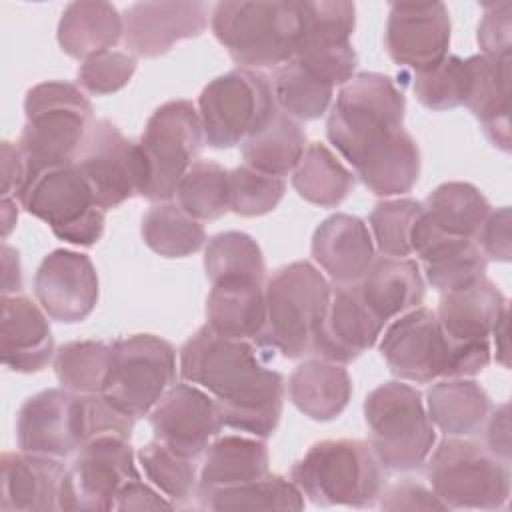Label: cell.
<instances>
[{
  "mask_svg": "<svg viewBox=\"0 0 512 512\" xmlns=\"http://www.w3.org/2000/svg\"><path fill=\"white\" fill-rule=\"evenodd\" d=\"M178 374L216 400L224 426L262 440L276 432L284 376L264 364L254 342L218 336L204 324L182 344Z\"/></svg>",
  "mask_w": 512,
  "mask_h": 512,
  "instance_id": "6da1fadb",
  "label": "cell"
},
{
  "mask_svg": "<svg viewBox=\"0 0 512 512\" xmlns=\"http://www.w3.org/2000/svg\"><path fill=\"white\" fill-rule=\"evenodd\" d=\"M134 418L102 394H74L48 388L24 400L16 416V442L22 452L68 458L100 434L130 440Z\"/></svg>",
  "mask_w": 512,
  "mask_h": 512,
  "instance_id": "7a4b0ae2",
  "label": "cell"
},
{
  "mask_svg": "<svg viewBox=\"0 0 512 512\" xmlns=\"http://www.w3.org/2000/svg\"><path fill=\"white\" fill-rule=\"evenodd\" d=\"M404 112V92L390 76L360 72L340 88L326 136L356 172L396 140L404 130Z\"/></svg>",
  "mask_w": 512,
  "mask_h": 512,
  "instance_id": "3957f363",
  "label": "cell"
},
{
  "mask_svg": "<svg viewBox=\"0 0 512 512\" xmlns=\"http://www.w3.org/2000/svg\"><path fill=\"white\" fill-rule=\"evenodd\" d=\"M380 354L390 372L406 382L430 384L438 378H468L490 364V342L454 344L436 312L416 306L386 328Z\"/></svg>",
  "mask_w": 512,
  "mask_h": 512,
  "instance_id": "277c9868",
  "label": "cell"
},
{
  "mask_svg": "<svg viewBox=\"0 0 512 512\" xmlns=\"http://www.w3.org/2000/svg\"><path fill=\"white\" fill-rule=\"evenodd\" d=\"M24 114L26 124L16 146L26 170L76 162L96 122L86 94L62 80L32 86L24 98Z\"/></svg>",
  "mask_w": 512,
  "mask_h": 512,
  "instance_id": "5b68a950",
  "label": "cell"
},
{
  "mask_svg": "<svg viewBox=\"0 0 512 512\" xmlns=\"http://www.w3.org/2000/svg\"><path fill=\"white\" fill-rule=\"evenodd\" d=\"M332 284L310 262H290L266 280V324L258 348L288 360L312 354L314 338L330 304Z\"/></svg>",
  "mask_w": 512,
  "mask_h": 512,
  "instance_id": "8992f818",
  "label": "cell"
},
{
  "mask_svg": "<svg viewBox=\"0 0 512 512\" xmlns=\"http://www.w3.org/2000/svg\"><path fill=\"white\" fill-rule=\"evenodd\" d=\"M214 38L238 68H278L300 44V2H218L210 12Z\"/></svg>",
  "mask_w": 512,
  "mask_h": 512,
  "instance_id": "52a82bcc",
  "label": "cell"
},
{
  "mask_svg": "<svg viewBox=\"0 0 512 512\" xmlns=\"http://www.w3.org/2000/svg\"><path fill=\"white\" fill-rule=\"evenodd\" d=\"M290 480L316 506H374L384 488L382 466L364 440H322L292 466Z\"/></svg>",
  "mask_w": 512,
  "mask_h": 512,
  "instance_id": "ba28073f",
  "label": "cell"
},
{
  "mask_svg": "<svg viewBox=\"0 0 512 512\" xmlns=\"http://www.w3.org/2000/svg\"><path fill=\"white\" fill-rule=\"evenodd\" d=\"M368 444L384 470L410 472L426 464L436 432L422 394L400 380L384 382L364 400Z\"/></svg>",
  "mask_w": 512,
  "mask_h": 512,
  "instance_id": "9c48e42d",
  "label": "cell"
},
{
  "mask_svg": "<svg viewBox=\"0 0 512 512\" xmlns=\"http://www.w3.org/2000/svg\"><path fill=\"white\" fill-rule=\"evenodd\" d=\"M14 198L68 244L90 248L104 234V210L78 162L26 170Z\"/></svg>",
  "mask_w": 512,
  "mask_h": 512,
  "instance_id": "30bf717a",
  "label": "cell"
},
{
  "mask_svg": "<svg viewBox=\"0 0 512 512\" xmlns=\"http://www.w3.org/2000/svg\"><path fill=\"white\" fill-rule=\"evenodd\" d=\"M204 132L190 100H170L148 118L138 142L142 180L138 196L158 204L176 196L178 182L198 160Z\"/></svg>",
  "mask_w": 512,
  "mask_h": 512,
  "instance_id": "8fae6325",
  "label": "cell"
},
{
  "mask_svg": "<svg viewBox=\"0 0 512 512\" xmlns=\"http://www.w3.org/2000/svg\"><path fill=\"white\" fill-rule=\"evenodd\" d=\"M428 458L426 476L446 508L498 510L508 502V464L490 454L486 446L446 436Z\"/></svg>",
  "mask_w": 512,
  "mask_h": 512,
  "instance_id": "7c38bea8",
  "label": "cell"
},
{
  "mask_svg": "<svg viewBox=\"0 0 512 512\" xmlns=\"http://www.w3.org/2000/svg\"><path fill=\"white\" fill-rule=\"evenodd\" d=\"M196 108L204 142L216 150L242 144L278 112L270 78L250 68H234L208 82Z\"/></svg>",
  "mask_w": 512,
  "mask_h": 512,
  "instance_id": "4fadbf2b",
  "label": "cell"
},
{
  "mask_svg": "<svg viewBox=\"0 0 512 512\" xmlns=\"http://www.w3.org/2000/svg\"><path fill=\"white\" fill-rule=\"evenodd\" d=\"M174 346L156 334H132L112 342V358L102 396L120 412L138 420L150 414L176 384Z\"/></svg>",
  "mask_w": 512,
  "mask_h": 512,
  "instance_id": "5bb4252c",
  "label": "cell"
},
{
  "mask_svg": "<svg viewBox=\"0 0 512 512\" xmlns=\"http://www.w3.org/2000/svg\"><path fill=\"white\" fill-rule=\"evenodd\" d=\"M138 476L130 440L116 434L94 436L76 452L66 468L58 508L68 512L114 510L122 486Z\"/></svg>",
  "mask_w": 512,
  "mask_h": 512,
  "instance_id": "9a60e30c",
  "label": "cell"
},
{
  "mask_svg": "<svg viewBox=\"0 0 512 512\" xmlns=\"http://www.w3.org/2000/svg\"><path fill=\"white\" fill-rule=\"evenodd\" d=\"M76 162L104 212L138 196L142 180L138 142L128 140L110 120L100 118L92 124Z\"/></svg>",
  "mask_w": 512,
  "mask_h": 512,
  "instance_id": "2e32d148",
  "label": "cell"
},
{
  "mask_svg": "<svg viewBox=\"0 0 512 512\" xmlns=\"http://www.w3.org/2000/svg\"><path fill=\"white\" fill-rule=\"evenodd\" d=\"M148 420L156 440L192 460L206 452L224 426L216 400L186 380L166 390Z\"/></svg>",
  "mask_w": 512,
  "mask_h": 512,
  "instance_id": "e0dca14e",
  "label": "cell"
},
{
  "mask_svg": "<svg viewBox=\"0 0 512 512\" xmlns=\"http://www.w3.org/2000/svg\"><path fill=\"white\" fill-rule=\"evenodd\" d=\"M450 30V14L442 2H392L384 32L388 56L410 74L430 70L448 56Z\"/></svg>",
  "mask_w": 512,
  "mask_h": 512,
  "instance_id": "ac0fdd59",
  "label": "cell"
},
{
  "mask_svg": "<svg viewBox=\"0 0 512 512\" xmlns=\"http://www.w3.org/2000/svg\"><path fill=\"white\" fill-rule=\"evenodd\" d=\"M34 296L50 320L78 324L86 320L100 296L92 260L74 250L58 248L46 254L34 274Z\"/></svg>",
  "mask_w": 512,
  "mask_h": 512,
  "instance_id": "d6986e66",
  "label": "cell"
},
{
  "mask_svg": "<svg viewBox=\"0 0 512 512\" xmlns=\"http://www.w3.org/2000/svg\"><path fill=\"white\" fill-rule=\"evenodd\" d=\"M212 8L198 0L136 2L122 12L124 44L134 56L156 58L176 42L200 36Z\"/></svg>",
  "mask_w": 512,
  "mask_h": 512,
  "instance_id": "ffe728a7",
  "label": "cell"
},
{
  "mask_svg": "<svg viewBox=\"0 0 512 512\" xmlns=\"http://www.w3.org/2000/svg\"><path fill=\"white\" fill-rule=\"evenodd\" d=\"M410 246L424 266L426 282L440 294L468 288L486 278L488 260L478 244L444 234L424 216V208L412 228Z\"/></svg>",
  "mask_w": 512,
  "mask_h": 512,
  "instance_id": "44dd1931",
  "label": "cell"
},
{
  "mask_svg": "<svg viewBox=\"0 0 512 512\" xmlns=\"http://www.w3.org/2000/svg\"><path fill=\"white\" fill-rule=\"evenodd\" d=\"M384 326L360 298L356 282L334 284L312 354L336 364H350L376 344Z\"/></svg>",
  "mask_w": 512,
  "mask_h": 512,
  "instance_id": "7402d4cb",
  "label": "cell"
},
{
  "mask_svg": "<svg viewBox=\"0 0 512 512\" xmlns=\"http://www.w3.org/2000/svg\"><path fill=\"white\" fill-rule=\"evenodd\" d=\"M54 354V336L42 306L26 296H2V364L12 372L32 374L44 370Z\"/></svg>",
  "mask_w": 512,
  "mask_h": 512,
  "instance_id": "603a6c76",
  "label": "cell"
},
{
  "mask_svg": "<svg viewBox=\"0 0 512 512\" xmlns=\"http://www.w3.org/2000/svg\"><path fill=\"white\" fill-rule=\"evenodd\" d=\"M0 478V510L2 512H52L58 508L60 484L66 466L60 458L4 452Z\"/></svg>",
  "mask_w": 512,
  "mask_h": 512,
  "instance_id": "cb8c5ba5",
  "label": "cell"
},
{
  "mask_svg": "<svg viewBox=\"0 0 512 512\" xmlns=\"http://www.w3.org/2000/svg\"><path fill=\"white\" fill-rule=\"evenodd\" d=\"M310 254L334 284H352L376 258V246L362 218L338 212L318 224Z\"/></svg>",
  "mask_w": 512,
  "mask_h": 512,
  "instance_id": "d4e9b609",
  "label": "cell"
},
{
  "mask_svg": "<svg viewBox=\"0 0 512 512\" xmlns=\"http://www.w3.org/2000/svg\"><path fill=\"white\" fill-rule=\"evenodd\" d=\"M508 314V304L500 288L482 278L476 284L442 294L436 318L444 334L454 344H486L494 328Z\"/></svg>",
  "mask_w": 512,
  "mask_h": 512,
  "instance_id": "484cf974",
  "label": "cell"
},
{
  "mask_svg": "<svg viewBox=\"0 0 512 512\" xmlns=\"http://www.w3.org/2000/svg\"><path fill=\"white\" fill-rule=\"evenodd\" d=\"M356 286L364 304L384 324L420 306L426 294L420 264L412 258L376 256Z\"/></svg>",
  "mask_w": 512,
  "mask_h": 512,
  "instance_id": "4316f807",
  "label": "cell"
},
{
  "mask_svg": "<svg viewBox=\"0 0 512 512\" xmlns=\"http://www.w3.org/2000/svg\"><path fill=\"white\" fill-rule=\"evenodd\" d=\"M470 62V90L464 106L478 118L486 138L510 152V58L476 54Z\"/></svg>",
  "mask_w": 512,
  "mask_h": 512,
  "instance_id": "83f0119b",
  "label": "cell"
},
{
  "mask_svg": "<svg viewBox=\"0 0 512 512\" xmlns=\"http://www.w3.org/2000/svg\"><path fill=\"white\" fill-rule=\"evenodd\" d=\"M288 398L306 418L330 422L346 410L352 398V378L344 364L310 358L290 374Z\"/></svg>",
  "mask_w": 512,
  "mask_h": 512,
  "instance_id": "f1b7e54d",
  "label": "cell"
},
{
  "mask_svg": "<svg viewBox=\"0 0 512 512\" xmlns=\"http://www.w3.org/2000/svg\"><path fill=\"white\" fill-rule=\"evenodd\" d=\"M122 36V14L110 2H70L56 30L62 52L82 62L94 54L112 50Z\"/></svg>",
  "mask_w": 512,
  "mask_h": 512,
  "instance_id": "f546056e",
  "label": "cell"
},
{
  "mask_svg": "<svg viewBox=\"0 0 512 512\" xmlns=\"http://www.w3.org/2000/svg\"><path fill=\"white\" fill-rule=\"evenodd\" d=\"M266 324L264 284H212L206 298V326L224 338L258 342Z\"/></svg>",
  "mask_w": 512,
  "mask_h": 512,
  "instance_id": "4dcf8cb0",
  "label": "cell"
},
{
  "mask_svg": "<svg viewBox=\"0 0 512 512\" xmlns=\"http://www.w3.org/2000/svg\"><path fill=\"white\" fill-rule=\"evenodd\" d=\"M268 468L270 452L262 438L240 434L216 436L204 452V462L198 474V490L252 482L266 476Z\"/></svg>",
  "mask_w": 512,
  "mask_h": 512,
  "instance_id": "1f68e13d",
  "label": "cell"
},
{
  "mask_svg": "<svg viewBox=\"0 0 512 512\" xmlns=\"http://www.w3.org/2000/svg\"><path fill=\"white\" fill-rule=\"evenodd\" d=\"M430 422L446 436L466 438L478 434L490 414L486 390L470 378H444L426 392Z\"/></svg>",
  "mask_w": 512,
  "mask_h": 512,
  "instance_id": "d6a6232c",
  "label": "cell"
},
{
  "mask_svg": "<svg viewBox=\"0 0 512 512\" xmlns=\"http://www.w3.org/2000/svg\"><path fill=\"white\" fill-rule=\"evenodd\" d=\"M306 150V132L300 122L276 112L264 128L246 138L240 146L246 166L276 178L292 174Z\"/></svg>",
  "mask_w": 512,
  "mask_h": 512,
  "instance_id": "836d02e7",
  "label": "cell"
},
{
  "mask_svg": "<svg viewBox=\"0 0 512 512\" xmlns=\"http://www.w3.org/2000/svg\"><path fill=\"white\" fill-rule=\"evenodd\" d=\"M354 184L356 174L322 142L308 144L292 172V186L298 196L320 208L340 206L354 190Z\"/></svg>",
  "mask_w": 512,
  "mask_h": 512,
  "instance_id": "e575fe53",
  "label": "cell"
},
{
  "mask_svg": "<svg viewBox=\"0 0 512 512\" xmlns=\"http://www.w3.org/2000/svg\"><path fill=\"white\" fill-rule=\"evenodd\" d=\"M198 508L204 510H304V494L300 488L280 474H266L258 480L198 490Z\"/></svg>",
  "mask_w": 512,
  "mask_h": 512,
  "instance_id": "d590c367",
  "label": "cell"
},
{
  "mask_svg": "<svg viewBox=\"0 0 512 512\" xmlns=\"http://www.w3.org/2000/svg\"><path fill=\"white\" fill-rule=\"evenodd\" d=\"M270 82L278 110L296 122H310L324 116L336 88L296 58L274 68Z\"/></svg>",
  "mask_w": 512,
  "mask_h": 512,
  "instance_id": "8d00e7d4",
  "label": "cell"
},
{
  "mask_svg": "<svg viewBox=\"0 0 512 512\" xmlns=\"http://www.w3.org/2000/svg\"><path fill=\"white\" fill-rule=\"evenodd\" d=\"M424 206V216L444 234L474 240L486 220L490 202L470 182H444L436 186Z\"/></svg>",
  "mask_w": 512,
  "mask_h": 512,
  "instance_id": "74e56055",
  "label": "cell"
},
{
  "mask_svg": "<svg viewBox=\"0 0 512 512\" xmlns=\"http://www.w3.org/2000/svg\"><path fill=\"white\" fill-rule=\"evenodd\" d=\"M204 272L210 284H266V262L258 242L238 230L212 236L204 248Z\"/></svg>",
  "mask_w": 512,
  "mask_h": 512,
  "instance_id": "f35d334b",
  "label": "cell"
},
{
  "mask_svg": "<svg viewBox=\"0 0 512 512\" xmlns=\"http://www.w3.org/2000/svg\"><path fill=\"white\" fill-rule=\"evenodd\" d=\"M144 244L164 258H184L198 252L206 242L204 226L188 216L176 202H158L140 224Z\"/></svg>",
  "mask_w": 512,
  "mask_h": 512,
  "instance_id": "ab89813d",
  "label": "cell"
},
{
  "mask_svg": "<svg viewBox=\"0 0 512 512\" xmlns=\"http://www.w3.org/2000/svg\"><path fill=\"white\" fill-rule=\"evenodd\" d=\"M362 184L376 196H400L414 188L420 176V148L408 130L374 160L356 170Z\"/></svg>",
  "mask_w": 512,
  "mask_h": 512,
  "instance_id": "60d3db41",
  "label": "cell"
},
{
  "mask_svg": "<svg viewBox=\"0 0 512 512\" xmlns=\"http://www.w3.org/2000/svg\"><path fill=\"white\" fill-rule=\"evenodd\" d=\"M174 198L194 220H218L230 212V170L214 160H196L178 182Z\"/></svg>",
  "mask_w": 512,
  "mask_h": 512,
  "instance_id": "b9f144b4",
  "label": "cell"
},
{
  "mask_svg": "<svg viewBox=\"0 0 512 512\" xmlns=\"http://www.w3.org/2000/svg\"><path fill=\"white\" fill-rule=\"evenodd\" d=\"M112 358V342L72 340L54 354V374L74 394H102Z\"/></svg>",
  "mask_w": 512,
  "mask_h": 512,
  "instance_id": "7bdbcfd3",
  "label": "cell"
},
{
  "mask_svg": "<svg viewBox=\"0 0 512 512\" xmlns=\"http://www.w3.org/2000/svg\"><path fill=\"white\" fill-rule=\"evenodd\" d=\"M136 458L146 480L162 496H166L174 508L186 506L192 498H196L198 474L192 458L176 454L156 438L144 444Z\"/></svg>",
  "mask_w": 512,
  "mask_h": 512,
  "instance_id": "ee69618b",
  "label": "cell"
},
{
  "mask_svg": "<svg viewBox=\"0 0 512 512\" xmlns=\"http://www.w3.org/2000/svg\"><path fill=\"white\" fill-rule=\"evenodd\" d=\"M410 88L416 100L434 112L464 106L470 90V62L460 56H446L430 70L410 74Z\"/></svg>",
  "mask_w": 512,
  "mask_h": 512,
  "instance_id": "f6af8a7d",
  "label": "cell"
},
{
  "mask_svg": "<svg viewBox=\"0 0 512 512\" xmlns=\"http://www.w3.org/2000/svg\"><path fill=\"white\" fill-rule=\"evenodd\" d=\"M422 202L414 198L384 200L374 206L368 218V228L376 250L382 256L408 258L412 256L410 234L422 214Z\"/></svg>",
  "mask_w": 512,
  "mask_h": 512,
  "instance_id": "bcb514c9",
  "label": "cell"
},
{
  "mask_svg": "<svg viewBox=\"0 0 512 512\" xmlns=\"http://www.w3.org/2000/svg\"><path fill=\"white\" fill-rule=\"evenodd\" d=\"M302 8V34L298 50L312 46H342L350 44L356 6L346 0H320L300 2ZM296 50V52H298Z\"/></svg>",
  "mask_w": 512,
  "mask_h": 512,
  "instance_id": "7dc6e473",
  "label": "cell"
},
{
  "mask_svg": "<svg viewBox=\"0 0 512 512\" xmlns=\"http://www.w3.org/2000/svg\"><path fill=\"white\" fill-rule=\"evenodd\" d=\"M284 178L262 174L246 164L230 170V212L246 218L272 212L284 198Z\"/></svg>",
  "mask_w": 512,
  "mask_h": 512,
  "instance_id": "c3c4849f",
  "label": "cell"
},
{
  "mask_svg": "<svg viewBox=\"0 0 512 512\" xmlns=\"http://www.w3.org/2000/svg\"><path fill=\"white\" fill-rule=\"evenodd\" d=\"M136 56L120 50H106L86 58L78 68V84L94 96H108L122 90L136 72Z\"/></svg>",
  "mask_w": 512,
  "mask_h": 512,
  "instance_id": "681fc988",
  "label": "cell"
},
{
  "mask_svg": "<svg viewBox=\"0 0 512 512\" xmlns=\"http://www.w3.org/2000/svg\"><path fill=\"white\" fill-rule=\"evenodd\" d=\"M484 56L510 58L512 50V2L484 4V14L476 34Z\"/></svg>",
  "mask_w": 512,
  "mask_h": 512,
  "instance_id": "f907efd6",
  "label": "cell"
},
{
  "mask_svg": "<svg viewBox=\"0 0 512 512\" xmlns=\"http://www.w3.org/2000/svg\"><path fill=\"white\" fill-rule=\"evenodd\" d=\"M382 510H448L424 484L404 478L380 492Z\"/></svg>",
  "mask_w": 512,
  "mask_h": 512,
  "instance_id": "816d5d0a",
  "label": "cell"
},
{
  "mask_svg": "<svg viewBox=\"0 0 512 512\" xmlns=\"http://www.w3.org/2000/svg\"><path fill=\"white\" fill-rule=\"evenodd\" d=\"M474 242L486 256V260L508 262L510 260V208L502 206L490 210L482 222Z\"/></svg>",
  "mask_w": 512,
  "mask_h": 512,
  "instance_id": "f5cc1de1",
  "label": "cell"
},
{
  "mask_svg": "<svg viewBox=\"0 0 512 512\" xmlns=\"http://www.w3.org/2000/svg\"><path fill=\"white\" fill-rule=\"evenodd\" d=\"M174 504L142 476L128 480L116 496L114 510H172Z\"/></svg>",
  "mask_w": 512,
  "mask_h": 512,
  "instance_id": "db71d44e",
  "label": "cell"
},
{
  "mask_svg": "<svg viewBox=\"0 0 512 512\" xmlns=\"http://www.w3.org/2000/svg\"><path fill=\"white\" fill-rule=\"evenodd\" d=\"M484 428H486V450L508 464L510 462V406H508V402L500 404L492 414H488Z\"/></svg>",
  "mask_w": 512,
  "mask_h": 512,
  "instance_id": "11a10c76",
  "label": "cell"
},
{
  "mask_svg": "<svg viewBox=\"0 0 512 512\" xmlns=\"http://www.w3.org/2000/svg\"><path fill=\"white\" fill-rule=\"evenodd\" d=\"M24 174H26V164L18 146L4 140L2 142V188H0L2 198L16 196L18 188L22 186Z\"/></svg>",
  "mask_w": 512,
  "mask_h": 512,
  "instance_id": "9f6ffc18",
  "label": "cell"
},
{
  "mask_svg": "<svg viewBox=\"0 0 512 512\" xmlns=\"http://www.w3.org/2000/svg\"><path fill=\"white\" fill-rule=\"evenodd\" d=\"M2 270V296L18 294L22 290V268L18 252L8 244L2 246Z\"/></svg>",
  "mask_w": 512,
  "mask_h": 512,
  "instance_id": "6f0895ef",
  "label": "cell"
},
{
  "mask_svg": "<svg viewBox=\"0 0 512 512\" xmlns=\"http://www.w3.org/2000/svg\"><path fill=\"white\" fill-rule=\"evenodd\" d=\"M492 336H494V348H496V362L508 368V314L502 316Z\"/></svg>",
  "mask_w": 512,
  "mask_h": 512,
  "instance_id": "680465c9",
  "label": "cell"
},
{
  "mask_svg": "<svg viewBox=\"0 0 512 512\" xmlns=\"http://www.w3.org/2000/svg\"><path fill=\"white\" fill-rule=\"evenodd\" d=\"M0 208H2V236L8 238V234L12 232V228L16 226V220H18L16 198H2Z\"/></svg>",
  "mask_w": 512,
  "mask_h": 512,
  "instance_id": "91938a15",
  "label": "cell"
}]
</instances>
